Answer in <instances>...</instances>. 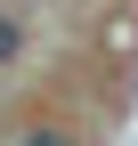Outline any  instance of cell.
Masks as SVG:
<instances>
[{
  "instance_id": "1",
  "label": "cell",
  "mask_w": 138,
  "mask_h": 146,
  "mask_svg": "<svg viewBox=\"0 0 138 146\" xmlns=\"http://www.w3.org/2000/svg\"><path fill=\"white\" fill-rule=\"evenodd\" d=\"M16 146H73V138H57V130H25Z\"/></svg>"
},
{
  "instance_id": "2",
  "label": "cell",
  "mask_w": 138,
  "mask_h": 146,
  "mask_svg": "<svg viewBox=\"0 0 138 146\" xmlns=\"http://www.w3.org/2000/svg\"><path fill=\"white\" fill-rule=\"evenodd\" d=\"M8 57H16V25L0 16V65H8Z\"/></svg>"
}]
</instances>
